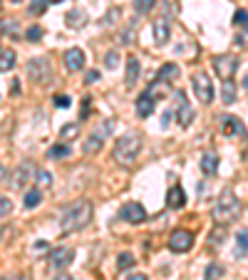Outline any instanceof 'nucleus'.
Returning a JSON list of instances; mask_svg holds the SVG:
<instances>
[{"label": "nucleus", "mask_w": 248, "mask_h": 280, "mask_svg": "<svg viewBox=\"0 0 248 280\" xmlns=\"http://www.w3.org/2000/svg\"><path fill=\"white\" fill-rule=\"evenodd\" d=\"M92 213H95V208H92V204H90L87 199L75 201L70 208H65V211H62V216H60V228H62V233H75V231H82L85 226L92 221Z\"/></svg>", "instance_id": "f257e3e1"}, {"label": "nucleus", "mask_w": 248, "mask_h": 280, "mask_svg": "<svg viewBox=\"0 0 248 280\" xmlns=\"http://www.w3.org/2000/svg\"><path fill=\"white\" fill-rule=\"evenodd\" d=\"M238 213H241V201L236 199L233 188H224L221 196H218V201H216V206H213V213H211L213 221L226 226V223H231V221H236Z\"/></svg>", "instance_id": "f03ea898"}, {"label": "nucleus", "mask_w": 248, "mask_h": 280, "mask_svg": "<svg viewBox=\"0 0 248 280\" xmlns=\"http://www.w3.org/2000/svg\"><path fill=\"white\" fill-rule=\"evenodd\" d=\"M142 151V134L139 131H127L124 136H119L115 144V159L124 166H132L134 161L139 159Z\"/></svg>", "instance_id": "7ed1b4c3"}, {"label": "nucleus", "mask_w": 248, "mask_h": 280, "mask_svg": "<svg viewBox=\"0 0 248 280\" xmlns=\"http://www.w3.org/2000/svg\"><path fill=\"white\" fill-rule=\"evenodd\" d=\"M191 87H194V94L199 97L201 104H211L213 102V82L206 72H196L191 77Z\"/></svg>", "instance_id": "20e7f679"}, {"label": "nucleus", "mask_w": 248, "mask_h": 280, "mask_svg": "<svg viewBox=\"0 0 248 280\" xmlns=\"http://www.w3.org/2000/svg\"><path fill=\"white\" fill-rule=\"evenodd\" d=\"M27 77H30L33 82H38V85H47L50 77H52L50 62H47L45 57H33V60L27 62Z\"/></svg>", "instance_id": "39448f33"}, {"label": "nucleus", "mask_w": 248, "mask_h": 280, "mask_svg": "<svg viewBox=\"0 0 248 280\" xmlns=\"http://www.w3.org/2000/svg\"><path fill=\"white\" fill-rule=\"evenodd\" d=\"M213 70L221 79H231L238 70V57L233 55H216L213 57Z\"/></svg>", "instance_id": "423d86ee"}, {"label": "nucleus", "mask_w": 248, "mask_h": 280, "mask_svg": "<svg viewBox=\"0 0 248 280\" xmlns=\"http://www.w3.org/2000/svg\"><path fill=\"white\" fill-rule=\"evenodd\" d=\"M112 127H115V124H112V119H107L102 129L92 131V134L85 139V154H97V151L102 149V147H104V136L112 131Z\"/></svg>", "instance_id": "0eeeda50"}, {"label": "nucleus", "mask_w": 248, "mask_h": 280, "mask_svg": "<svg viewBox=\"0 0 248 280\" xmlns=\"http://www.w3.org/2000/svg\"><path fill=\"white\" fill-rule=\"evenodd\" d=\"M169 248H172L174 253H186L194 248V233L186 231V228H179V231H174L172 238H169Z\"/></svg>", "instance_id": "6e6552de"}, {"label": "nucleus", "mask_w": 248, "mask_h": 280, "mask_svg": "<svg viewBox=\"0 0 248 280\" xmlns=\"http://www.w3.org/2000/svg\"><path fill=\"white\" fill-rule=\"evenodd\" d=\"M119 218H124L127 223H144L147 221V211L144 206L136 204V201H129L119 208Z\"/></svg>", "instance_id": "1a4fd4ad"}, {"label": "nucleus", "mask_w": 248, "mask_h": 280, "mask_svg": "<svg viewBox=\"0 0 248 280\" xmlns=\"http://www.w3.org/2000/svg\"><path fill=\"white\" fill-rule=\"evenodd\" d=\"M75 258V250L72 248H58V250H52L50 253V265L55 268V270H65L70 263Z\"/></svg>", "instance_id": "9d476101"}, {"label": "nucleus", "mask_w": 248, "mask_h": 280, "mask_svg": "<svg viewBox=\"0 0 248 280\" xmlns=\"http://www.w3.org/2000/svg\"><path fill=\"white\" fill-rule=\"evenodd\" d=\"M176 99H179V107H176V119H179V124H181V127H191V122H194V109H191V104L186 102L184 92L176 94Z\"/></svg>", "instance_id": "9b49d317"}, {"label": "nucleus", "mask_w": 248, "mask_h": 280, "mask_svg": "<svg viewBox=\"0 0 248 280\" xmlns=\"http://www.w3.org/2000/svg\"><path fill=\"white\" fill-rule=\"evenodd\" d=\"M62 60H65V67H67L70 72H79V70L85 67V52H82L79 47H70Z\"/></svg>", "instance_id": "f8f14e48"}, {"label": "nucleus", "mask_w": 248, "mask_h": 280, "mask_svg": "<svg viewBox=\"0 0 248 280\" xmlns=\"http://www.w3.org/2000/svg\"><path fill=\"white\" fill-rule=\"evenodd\" d=\"M35 171H38V169H35L33 161H22V164L18 166V171H15V181H13V184H15L18 188H22L30 179H35Z\"/></svg>", "instance_id": "ddd939ff"}, {"label": "nucleus", "mask_w": 248, "mask_h": 280, "mask_svg": "<svg viewBox=\"0 0 248 280\" xmlns=\"http://www.w3.org/2000/svg\"><path fill=\"white\" fill-rule=\"evenodd\" d=\"M167 206H169V208H174V211L184 208V206H186V193H184V188L174 184V186L167 191Z\"/></svg>", "instance_id": "4468645a"}, {"label": "nucleus", "mask_w": 248, "mask_h": 280, "mask_svg": "<svg viewBox=\"0 0 248 280\" xmlns=\"http://www.w3.org/2000/svg\"><path fill=\"white\" fill-rule=\"evenodd\" d=\"M221 131L226 136H233V134L243 136V124H241L238 117H221Z\"/></svg>", "instance_id": "2eb2a0df"}, {"label": "nucleus", "mask_w": 248, "mask_h": 280, "mask_svg": "<svg viewBox=\"0 0 248 280\" xmlns=\"http://www.w3.org/2000/svg\"><path fill=\"white\" fill-rule=\"evenodd\" d=\"M152 112H154V97L149 92H144L136 99V117L147 119V117H152Z\"/></svg>", "instance_id": "dca6fc26"}, {"label": "nucleus", "mask_w": 248, "mask_h": 280, "mask_svg": "<svg viewBox=\"0 0 248 280\" xmlns=\"http://www.w3.org/2000/svg\"><path fill=\"white\" fill-rule=\"evenodd\" d=\"M139 72H142V65H139V60L136 57H127V75H124V82H127V87H134L136 85V79H139Z\"/></svg>", "instance_id": "f3484780"}, {"label": "nucleus", "mask_w": 248, "mask_h": 280, "mask_svg": "<svg viewBox=\"0 0 248 280\" xmlns=\"http://www.w3.org/2000/svg\"><path fill=\"white\" fill-rule=\"evenodd\" d=\"M169 35H172V30H169L167 20H156V22H154V38H156V45H167V42H169Z\"/></svg>", "instance_id": "a211bd4d"}, {"label": "nucleus", "mask_w": 248, "mask_h": 280, "mask_svg": "<svg viewBox=\"0 0 248 280\" xmlns=\"http://www.w3.org/2000/svg\"><path fill=\"white\" fill-rule=\"evenodd\" d=\"M156 79H161V82H174V79H179V65H172V62H167V65H161L159 67V75Z\"/></svg>", "instance_id": "6ab92c4d"}, {"label": "nucleus", "mask_w": 248, "mask_h": 280, "mask_svg": "<svg viewBox=\"0 0 248 280\" xmlns=\"http://www.w3.org/2000/svg\"><path fill=\"white\" fill-rule=\"evenodd\" d=\"M201 171H204L206 176H213V174L218 171V156H216V154H204V156H201Z\"/></svg>", "instance_id": "aec40b11"}, {"label": "nucleus", "mask_w": 248, "mask_h": 280, "mask_svg": "<svg viewBox=\"0 0 248 280\" xmlns=\"http://www.w3.org/2000/svg\"><path fill=\"white\" fill-rule=\"evenodd\" d=\"M15 60H18V55L13 50H0V72L13 70L15 67Z\"/></svg>", "instance_id": "412c9836"}, {"label": "nucleus", "mask_w": 248, "mask_h": 280, "mask_svg": "<svg viewBox=\"0 0 248 280\" xmlns=\"http://www.w3.org/2000/svg\"><path fill=\"white\" fill-rule=\"evenodd\" d=\"M221 99H224V104H233L236 102V85H233V79H224Z\"/></svg>", "instance_id": "4be33fe9"}, {"label": "nucleus", "mask_w": 248, "mask_h": 280, "mask_svg": "<svg viewBox=\"0 0 248 280\" xmlns=\"http://www.w3.org/2000/svg\"><path fill=\"white\" fill-rule=\"evenodd\" d=\"M236 256L238 258L248 256V231H238V236H236Z\"/></svg>", "instance_id": "5701e85b"}, {"label": "nucleus", "mask_w": 248, "mask_h": 280, "mask_svg": "<svg viewBox=\"0 0 248 280\" xmlns=\"http://www.w3.org/2000/svg\"><path fill=\"white\" fill-rule=\"evenodd\" d=\"M67 25H70V27H82V25H85V22H87V15H85V13H82V10H70V13H67Z\"/></svg>", "instance_id": "b1692460"}, {"label": "nucleus", "mask_w": 248, "mask_h": 280, "mask_svg": "<svg viewBox=\"0 0 248 280\" xmlns=\"http://www.w3.org/2000/svg\"><path fill=\"white\" fill-rule=\"evenodd\" d=\"M25 208H35V206H40L42 204V191L40 188H30L27 193H25Z\"/></svg>", "instance_id": "393cba45"}, {"label": "nucleus", "mask_w": 248, "mask_h": 280, "mask_svg": "<svg viewBox=\"0 0 248 280\" xmlns=\"http://www.w3.org/2000/svg\"><path fill=\"white\" fill-rule=\"evenodd\" d=\"M70 154H72L70 144H55V147H50V151H47L50 159H67Z\"/></svg>", "instance_id": "a878e982"}, {"label": "nucleus", "mask_w": 248, "mask_h": 280, "mask_svg": "<svg viewBox=\"0 0 248 280\" xmlns=\"http://www.w3.org/2000/svg\"><path fill=\"white\" fill-rule=\"evenodd\" d=\"M224 273H226V268L224 265H218V263H211L209 268H206V280H221L224 278Z\"/></svg>", "instance_id": "bb28decb"}, {"label": "nucleus", "mask_w": 248, "mask_h": 280, "mask_svg": "<svg viewBox=\"0 0 248 280\" xmlns=\"http://www.w3.org/2000/svg\"><path fill=\"white\" fill-rule=\"evenodd\" d=\"M134 263H136V258H134L132 253H119V258H117V268H119V270H129Z\"/></svg>", "instance_id": "cd10ccee"}, {"label": "nucleus", "mask_w": 248, "mask_h": 280, "mask_svg": "<svg viewBox=\"0 0 248 280\" xmlns=\"http://www.w3.org/2000/svg\"><path fill=\"white\" fill-rule=\"evenodd\" d=\"M35 181H38L40 186H52V174L45 171V169H38L35 171Z\"/></svg>", "instance_id": "c85d7f7f"}, {"label": "nucleus", "mask_w": 248, "mask_h": 280, "mask_svg": "<svg viewBox=\"0 0 248 280\" xmlns=\"http://www.w3.org/2000/svg\"><path fill=\"white\" fill-rule=\"evenodd\" d=\"M77 134H79V124H65L60 129V139H72Z\"/></svg>", "instance_id": "c756f323"}, {"label": "nucleus", "mask_w": 248, "mask_h": 280, "mask_svg": "<svg viewBox=\"0 0 248 280\" xmlns=\"http://www.w3.org/2000/svg\"><path fill=\"white\" fill-rule=\"evenodd\" d=\"M47 5H50V0H33V3H30V13H33V15H42V13L47 10Z\"/></svg>", "instance_id": "7c9ffc66"}, {"label": "nucleus", "mask_w": 248, "mask_h": 280, "mask_svg": "<svg viewBox=\"0 0 248 280\" xmlns=\"http://www.w3.org/2000/svg\"><path fill=\"white\" fill-rule=\"evenodd\" d=\"M42 27L40 25H33V27H27V33H25V38H27V42H38V40H42Z\"/></svg>", "instance_id": "2f4dec72"}, {"label": "nucleus", "mask_w": 248, "mask_h": 280, "mask_svg": "<svg viewBox=\"0 0 248 280\" xmlns=\"http://www.w3.org/2000/svg\"><path fill=\"white\" fill-rule=\"evenodd\" d=\"M154 5H156V0H134V8H136V13H149Z\"/></svg>", "instance_id": "473e14b6"}, {"label": "nucleus", "mask_w": 248, "mask_h": 280, "mask_svg": "<svg viewBox=\"0 0 248 280\" xmlns=\"http://www.w3.org/2000/svg\"><path fill=\"white\" fill-rule=\"evenodd\" d=\"M10 213H13V201L8 196H0V218H5Z\"/></svg>", "instance_id": "72a5a7b5"}, {"label": "nucleus", "mask_w": 248, "mask_h": 280, "mask_svg": "<svg viewBox=\"0 0 248 280\" xmlns=\"http://www.w3.org/2000/svg\"><path fill=\"white\" fill-rule=\"evenodd\" d=\"M224 238H226V228L221 226V228H216V231H211V245H221L224 243Z\"/></svg>", "instance_id": "f704fd0d"}, {"label": "nucleus", "mask_w": 248, "mask_h": 280, "mask_svg": "<svg viewBox=\"0 0 248 280\" xmlns=\"http://www.w3.org/2000/svg\"><path fill=\"white\" fill-rule=\"evenodd\" d=\"M117 65H119V52H117V50L107 52V57H104V67H107V70H117Z\"/></svg>", "instance_id": "c9c22d12"}, {"label": "nucleus", "mask_w": 248, "mask_h": 280, "mask_svg": "<svg viewBox=\"0 0 248 280\" xmlns=\"http://www.w3.org/2000/svg\"><path fill=\"white\" fill-rule=\"evenodd\" d=\"M233 25H236V27H248V10H236Z\"/></svg>", "instance_id": "e433bc0d"}, {"label": "nucleus", "mask_w": 248, "mask_h": 280, "mask_svg": "<svg viewBox=\"0 0 248 280\" xmlns=\"http://www.w3.org/2000/svg\"><path fill=\"white\" fill-rule=\"evenodd\" d=\"M70 104H72V99H70L67 94H58V97H55V107H58V109H67Z\"/></svg>", "instance_id": "4c0bfd02"}, {"label": "nucleus", "mask_w": 248, "mask_h": 280, "mask_svg": "<svg viewBox=\"0 0 248 280\" xmlns=\"http://www.w3.org/2000/svg\"><path fill=\"white\" fill-rule=\"evenodd\" d=\"M236 45L238 47H248V27H243V33L236 35Z\"/></svg>", "instance_id": "58836bf2"}, {"label": "nucleus", "mask_w": 248, "mask_h": 280, "mask_svg": "<svg viewBox=\"0 0 248 280\" xmlns=\"http://www.w3.org/2000/svg\"><path fill=\"white\" fill-rule=\"evenodd\" d=\"M132 42H134V30H127L122 35V45H132Z\"/></svg>", "instance_id": "ea45409f"}, {"label": "nucleus", "mask_w": 248, "mask_h": 280, "mask_svg": "<svg viewBox=\"0 0 248 280\" xmlns=\"http://www.w3.org/2000/svg\"><path fill=\"white\" fill-rule=\"evenodd\" d=\"M97 79H99V72H97V70H90V72H87V79H85V82H87V85H92V82H97Z\"/></svg>", "instance_id": "a19ab883"}, {"label": "nucleus", "mask_w": 248, "mask_h": 280, "mask_svg": "<svg viewBox=\"0 0 248 280\" xmlns=\"http://www.w3.org/2000/svg\"><path fill=\"white\" fill-rule=\"evenodd\" d=\"M122 280H149L144 273H132V275H127V278H122Z\"/></svg>", "instance_id": "79ce46f5"}, {"label": "nucleus", "mask_w": 248, "mask_h": 280, "mask_svg": "<svg viewBox=\"0 0 248 280\" xmlns=\"http://www.w3.org/2000/svg\"><path fill=\"white\" fill-rule=\"evenodd\" d=\"M55 280H72V275H67V273H58Z\"/></svg>", "instance_id": "37998d69"}, {"label": "nucleus", "mask_w": 248, "mask_h": 280, "mask_svg": "<svg viewBox=\"0 0 248 280\" xmlns=\"http://www.w3.org/2000/svg\"><path fill=\"white\" fill-rule=\"evenodd\" d=\"M5 176H8V169H5V166H0V184L5 181Z\"/></svg>", "instance_id": "c03bdc74"}, {"label": "nucleus", "mask_w": 248, "mask_h": 280, "mask_svg": "<svg viewBox=\"0 0 248 280\" xmlns=\"http://www.w3.org/2000/svg\"><path fill=\"white\" fill-rule=\"evenodd\" d=\"M5 280H25L22 275H10V278H5Z\"/></svg>", "instance_id": "a18cd8bd"}, {"label": "nucleus", "mask_w": 248, "mask_h": 280, "mask_svg": "<svg viewBox=\"0 0 248 280\" xmlns=\"http://www.w3.org/2000/svg\"><path fill=\"white\" fill-rule=\"evenodd\" d=\"M3 33H5V25H3V22H0V35H3Z\"/></svg>", "instance_id": "49530a36"}, {"label": "nucleus", "mask_w": 248, "mask_h": 280, "mask_svg": "<svg viewBox=\"0 0 248 280\" xmlns=\"http://www.w3.org/2000/svg\"><path fill=\"white\" fill-rule=\"evenodd\" d=\"M243 87H246V90H248V75H246V79H243Z\"/></svg>", "instance_id": "de8ad7c7"}, {"label": "nucleus", "mask_w": 248, "mask_h": 280, "mask_svg": "<svg viewBox=\"0 0 248 280\" xmlns=\"http://www.w3.org/2000/svg\"><path fill=\"white\" fill-rule=\"evenodd\" d=\"M50 3H58V5H60V3H65V0H50Z\"/></svg>", "instance_id": "09e8293b"}, {"label": "nucleus", "mask_w": 248, "mask_h": 280, "mask_svg": "<svg viewBox=\"0 0 248 280\" xmlns=\"http://www.w3.org/2000/svg\"><path fill=\"white\" fill-rule=\"evenodd\" d=\"M13 3H22V0H13Z\"/></svg>", "instance_id": "8fccbe9b"}, {"label": "nucleus", "mask_w": 248, "mask_h": 280, "mask_svg": "<svg viewBox=\"0 0 248 280\" xmlns=\"http://www.w3.org/2000/svg\"><path fill=\"white\" fill-rule=\"evenodd\" d=\"M0 236H3V228H0Z\"/></svg>", "instance_id": "3c124183"}]
</instances>
